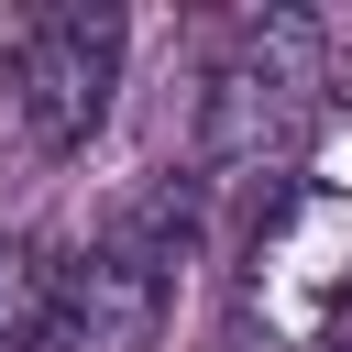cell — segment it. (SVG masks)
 I'll return each instance as SVG.
<instances>
[{
  "mask_svg": "<svg viewBox=\"0 0 352 352\" xmlns=\"http://www.w3.org/2000/svg\"><path fill=\"white\" fill-rule=\"evenodd\" d=\"M187 242H198V187H154L121 220H99L88 242H66L77 253V352H154Z\"/></svg>",
  "mask_w": 352,
  "mask_h": 352,
  "instance_id": "3957f363",
  "label": "cell"
},
{
  "mask_svg": "<svg viewBox=\"0 0 352 352\" xmlns=\"http://www.w3.org/2000/svg\"><path fill=\"white\" fill-rule=\"evenodd\" d=\"M330 99H341V55H330V22H242L220 77H209V121H198V187H242V176H275L297 165L319 132H330Z\"/></svg>",
  "mask_w": 352,
  "mask_h": 352,
  "instance_id": "6da1fadb",
  "label": "cell"
},
{
  "mask_svg": "<svg viewBox=\"0 0 352 352\" xmlns=\"http://www.w3.org/2000/svg\"><path fill=\"white\" fill-rule=\"evenodd\" d=\"M242 319H264L286 352H330L352 341V198L297 187L242 264Z\"/></svg>",
  "mask_w": 352,
  "mask_h": 352,
  "instance_id": "277c9868",
  "label": "cell"
},
{
  "mask_svg": "<svg viewBox=\"0 0 352 352\" xmlns=\"http://www.w3.org/2000/svg\"><path fill=\"white\" fill-rule=\"evenodd\" d=\"M121 66H132L121 11H0V121H11V143L66 165L110 121Z\"/></svg>",
  "mask_w": 352,
  "mask_h": 352,
  "instance_id": "7a4b0ae2",
  "label": "cell"
},
{
  "mask_svg": "<svg viewBox=\"0 0 352 352\" xmlns=\"http://www.w3.org/2000/svg\"><path fill=\"white\" fill-rule=\"evenodd\" d=\"M0 352H77V253L33 220H0Z\"/></svg>",
  "mask_w": 352,
  "mask_h": 352,
  "instance_id": "5b68a950",
  "label": "cell"
}]
</instances>
